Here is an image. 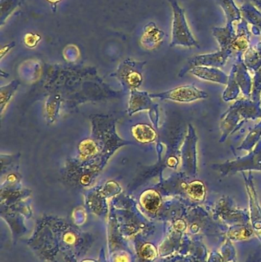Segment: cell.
Here are the masks:
<instances>
[{
	"label": "cell",
	"instance_id": "obj_9",
	"mask_svg": "<svg viewBox=\"0 0 261 262\" xmlns=\"http://www.w3.org/2000/svg\"><path fill=\"white\" fill-rule=\"evenodd\" d=\"M41 40V35L36 33H32V32L26 34L24 38H23L24 44L26 45V47L29 48V49H34V48L36 47Z\"/></svg>",
	"mask_w": 261,
	"mask_h": 262
},
{
	"label": "cell",
	"instance_id": "obj_7",
	"mask_svg": "<svg viewBox=\"0 0 261 262\" xmlns=\"http://www.w3.org/2000/svg\"><path fill=\"white\" fill-rule=\"evenodd\" d=\"M20 0H0V24H6L8 18L18 9Z\"/></svg>",
	"mask_w": 261,
	"mask_h": 262
},
{
	"label": "cell",
	"instance_id": "obj_8",
	"mask_svg": "<svg viewBox=\"0 0 261 262\" xmlns=\"http://www.w3.org/2000/svg\"><path fill=\"white\" fill-rule=\"evenodd\" d=\"M187 192L189 196L194 200H203L205 195V185L200 180H195L189 184L187 185Z\"/></svg>",
	"mask_w": 261,
	"mask_h": 262
},
{
	"label": "cell",
	"instance_id": "obj_5",
	"mask_svg": "<svg viewBox=\"0 0 261 262\" xmlns=\"http://www.w3.org/2000/svg\"><path fill=\"white\" fill-rule=\"evenodd\" d=\"M132 134L140 143H150L156 140L157 134L153 127L148 124H137L132 127Z\"/></svg>",
	"mask_w": 261,
	"mask_h": 262
},
{
	"label": "cell",
	"instance_id": "obj_1",
	"mask_svg": "<svg viewBox=\"0 0 261 262\" xmlns=\"http://www.w3.org/2000/svg\"><path fill=\"white\" fill-rule=\"evenodd\" d=\"M173 9L171 46H182L185 47L198 46L185 18V12L176 0H169Z\"/></svg>",
	"mask_w": 261,
	"mask_h": 262
},
{
	"label": "cell",
	"instance_id": "obj_14",
	"mask_svg": "<svg viewBox=\"0 0 261 262\" xmlns=\"http://www.w3.org/2000/svg\"><path fill=\"white\" fill-rule=\"evenodd\" d=\"M176 163H177V160H176V159L175 158V157H171V158L169 159V166H172V167H173V166H176Z\"/></svg>",
	"mask_w": 261,
	"mask_h": 262
},
{
	"label": "cell",
	"instance_id": "obj_4",
	"mask_svg": "<svg viewBox=\"0 0 261 262\" xmlns=\"http://www.w3.org/2000/svg\"><path fill=\"white\" fill-rule=\"evenodd\" d=\"M165 33L163 31L159 29L156 23L150 21L144 26L143 35L140 38L141 46L149 50L154 49L162 42Z\"/></svg>",
	"mask_w": 261,
	"mask_h": 262
},
{
	"label": "cell",
	"instance_id": "obj_6",
	"mask_svg": "<svg viewBox=\"0 0 261 262\" xmlns=\"http://www.w3.org/2000/svg\"><path fill=\"white\" fill-rule=\"evenodd\" d=\"M193 72V74L204 80L217 81L219 83H226L227 81L226 75L218 69L198 68V69H195Z\"/></svg>",
	"mask_w": 261,
	"mask_h": 262
},
{
	"label": "cell",
	"instance_id": "obj_2",
	"mask_svg": "<svg viewBox=\"0 0 261 262\" xmlns=\"http://www.w3.org/2000/svg\"><path fill=\"white\" fill-rule=\"evenodd\" d=\"M154 98H165L177 102L188 103L206 98L208 95L205 92L199 90L193 85L181 86L165 93L152 95Z\"/></svg>",
	"mask_w": 261,
	"mask_h": 262
},
{
	"label": "cell",
	"instance_id": "obj_13",
	"mask_svg": "<svg viewBox=\"0 0 261 262\" xmlns=\"http://www.w3.org/2000/svg\"><path fill=\"white\" fill-rule=\"evenodd\" d=\"M46 1L51 5V7H52L53 12H56L57 6H58V3L62 1V0H46Z\"/></svg>",
	"mask_w": 261,
	"mask_h": 262
},
{
	"label": "cell",
	"instance_id": "obj_3",
	"mask_svg": "<svg viewBox=\"0 0 261 262\" xmlns=\"http://www.w3.org/2000/svg\"><path fill=\"white\" fill-rule=\"evenodd\" d=\"M145 62H136L130 60H125L121 63L116 72L117 77L125 80L126 82L132 89L139 87L142 81V74L141 69Z\"/></svg>",
	"mask_w": 261,
	"mask_h": 262
},
{
	"label": "cell",
	"instance_id": "obj_12",
	"mask_svg": "<svg viewBox=\"0 0 261 262\" xmlns=\"http://www.w3.org/2000/svg\"><path fill=\"white\" fill-rule=\"evenodd\" d=\"M15 46V43L12 42L10 43V44L6 45V46H5L4 47L2 48L1 49V58H3V56H4L5 55H6V53H7L9 51H10L11 49H12V48Z\"/></svg>",
	"mask_w": 261,
	"mask_h": 262
},
{
	"label": "cell",
	"instance_id": "obj_10",
	"mask_svg": "<svg viewBox=\"0 0 261 262\" xmlns=\"http://www.w3.org/2000/svg\"><path fill=\"white\" fill-rule=\"evenodd\" d=\"M80 149H81L80 150H81L82 155L89 157V156L94 154L95 150H96V146L90 140H86L81 145Z\"/></svg>",
	"mask_w": 261,
	"mask_h": 262
},
{
	"label": "cell",
	"instance_id": "obj_11",
	"mask_svg": "<svg viewBox=\"0 0 261 262\" xmlns=\"http://www.w3.org/2000/svg\"><path fill=\"white\" fill-rule=\"evenodd\" d=\"M17 87V83H12V84H9L7 87H5V92L4 90L2 89L1 90V96H4L6 95V98L3 100H1V106L2 109L4 107V103L7 102L9 101V100L10 99L11 95L13 93L14 91L15 90Z\"/></svg>",
	"mask_w": 261,
	"mask_h": 262
}]
</instances>
